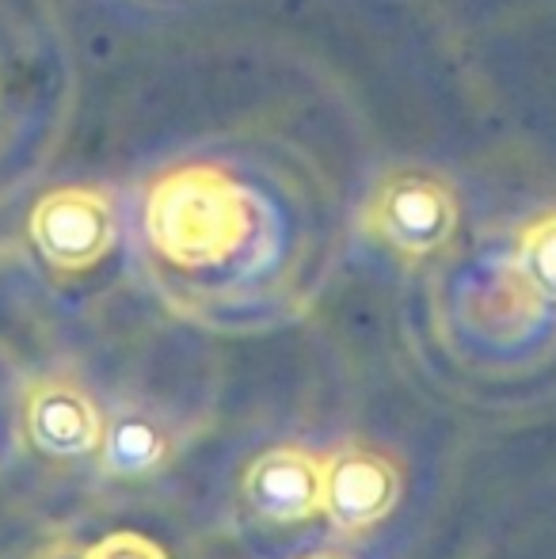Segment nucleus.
I'll return each mask as SVG.
<instances>
[{"instance_id":"39448f33","label":"nucleus","mask_w":556,"mask_h":559,"mask_svg":"<svg viewBox=\"0 0 556 559\" xmlns=\"http://www.w3.org/2000/svg\"><path fill=\"white\" fill-rule=\"evenodd\" d=\"M107 415L104 407L92 400L84 384L73 377H35L23 396V430L27 442L38 453L54 456V461H76V456H92L104 442Z\"/></svg>"},{"instance_id":"1a4fd4ad","label":"nucleus","mask_w":556,"mask_h":559,"mask_svg":"<svg viewBox=\"0 0 556 559\" xmlns=\"http://www.w3.org/2000/svg\"><path fill=\"white\" fill-rule=\"evenodd\" d=\"M81 559H168V552H164L153 537H145V533L119 530V533H107V537H99L96 545L84 548Z\"/></svg>"},{"instance_id":"7ed1b4c3","label":"nucleus","mask_w":556,"mask_h":559,"mask_svg":"<svg viewBox=\"0 0 556 559\" xmlns=\"http://www.w3.org/2000/svg\"><path fill=\"white\" fill-rule=\"evenodd\" d=\"M404 495V472L386 449L343 442L324 453V518L343 537L378 530Z\"/></svg>"},{"instance_id":"9d476101","label":"nucleus","mask_w":556,"mask_h":559,"mask_svg":"<svg viewBox=\"0 0 556 559\" xmlns=\"http://www.w3.org/2000/svg\"><path fill=\"white\" fill-rule=\"evenodd\" d=\"M84 548L73 545V540H58V545H46L43 552H35L31 559H81Z\"/></svg>"},{"instance_id":"f03ea898","label":"nucleus","mask_w":556,"mask_h":559,"mask_svg":"<svg viewBox=\"0 0 556 559\" xmlns=\"http://www.w3.org/2000/svg\"><path fill=\"white\" fill-rule=\"evenodd\" d=\"M366 225L381 243L409 259L435 255L458 233V199L427 171H397L374 191Z\"/></svg>"},{"instance_id":"20e7f679","label":"nucleus","mask_w":556,"mask_h":559,"mask_svg":"<svg viewBox=\"0 0 556 559\" xmlns=\"http://www.w3.org/2000/svg\"><path fill=\"white\" fill-rule=\"evenodd\" d=\"M31 240L50 266L76 274L107 259L119 240V217L107 194L92 187H58L31 210Z\"/></svg>"},{"instance_id":"9b49d317","label":"nucleus","mask_w":556,"mask_h":559,"mask_svg":"<svg viewBox=\"0 0 556 559\" xmlns=\"http://www.w3.org/2000/svg\"><path fill=\"white\" fill-rule=\"evenodd\" d=\"M305 559H347V556H335V552H317V556H305Z\"/></svg>"},{"instance_id":"0eeeda50","label":"nucleus","mask_w":556,"mask_h":559,"mask_svg":"<svg viewBox=\"0 0 556 559\" xmlns=\"http://www.w3.org/2000/svg\"><path fill=\"white\" fill-rule=\"evenodd\" d=\"M171 435L156 415L122 407L107 415L104 442L96 449V461L104 476L111 479H145L156 476L171 461Z\"/></svg>"},{"instance_id":"423d86ee","label":"nucleus","mask_w":556,"mask_h":559,"mask_svg":"<svg viewBox=\"0 0 556 559\" xmlns=\"http://www.w3.org/2000/svg\"><path fill=\"white\" fill-rule=\"evenodd\" d=\"M240 502L271 525L324 514V456L305 445H271L240 476Z\"/></svg>"},{"instance_id":"f257e3e1","label":"nucleus","mask_w":556,"mask_h":559,"mask_svg":"<svg viewBox=\"0 0 556 559\" xmlns=\"http://www.w3.org/2000/svg\"><path fill=\"white\" fill-rule=\"evenodd\" d=\"M145 233L156 255L184 271H210L245 251L252 236V199L210 164L156 179L145 206Z\"/></svg>"},{"instance_id":"6e6552de","label":"nucleus","mask_w":556,"mask_h":559,"mask_svg":"<svg viewBox=\"0 0 556 559\" xmlns=\"http://www.w3.org/2000/svg\"><path fill=\"white\" fill-rule=\"evenodd\" d=\"M514 271L530 282L537 297L556 309V214L534 217L519 236L514 251Z\"/></svg>"}]
</instances>
